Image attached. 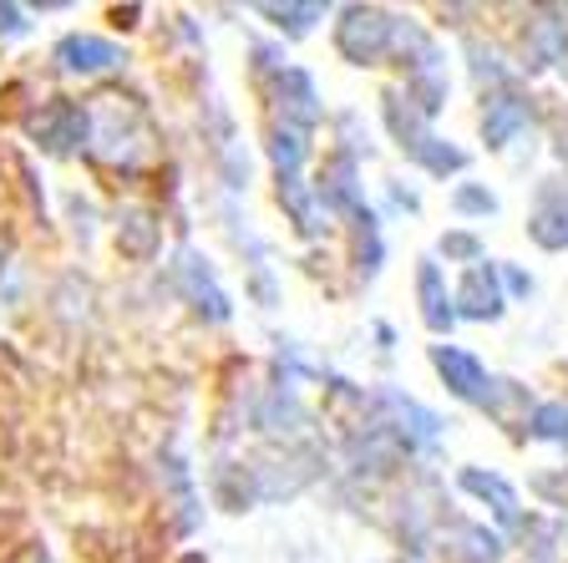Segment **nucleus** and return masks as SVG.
Wrapping results in <instances>:
<instances>
[{
  "mask_svg": "<svg viewBox=\"0 0 568 563\" xmlns=\"http://www.w3.org/2000/svg\"><path fill=\"white\" fill-rule=\"evenodd\" d=\"M523 118H528V112H523V102H513V97L493 102V112H487V122H483L487 142H493V148H503V142H508L513 132H518V122H523Z\"/></svg>",
  "mask_w": 568,
  "mask_h": 563,
  "instance_id": "obj_10",
  "label": "nucleus"
},
{
  "mask_svg": "<svg viewBox=\"0 0 568 563\" xmlns=\"http://www.w3.org/2000/svg\"><path fill=\"white\" fill-rule=\"evenodd\" d=\"M31 128H36V138L47 142L51 153H67V148H77V142L87 138V112L82 107H71V102H57V107H47Z\"/></svg>",
  "mask_w": 568,
  "mask_h": 563,
  "instance_id": "obj_2",
  "label": "nucleus"
},
{
  "mask_svg": "<svg viewBox=\"0 0 568 563\" xmlns=\"http://www.w3.org/2000/svg\"><path fill=\"white\" fill-rule=\"evenodd\" d=\"M0 31H21V11L16 6H0Z\"/></svg>",
  "mask_w": 568,
  "mask_h": 563,
  "instance_id": "obj_18",
  "label": "nucleus"
},
{
  "mask_svg": "<svg viewBox=\"0 0 568 563\" xmlns=\"http://www.w3.org/2000/svg\"><path fill=\"white\" fill-rule=\"evenodd\" d=\"M412 153L422 158V163L432 168V173H452V168H462V163H467V158H462L457 148H437V138H422V142H416V148H412Z\"/></svg>",
  "mask_w": 568,
  "mask_h": 563,
  "instance_id": "obj_11",
  "label": "nucleus"
},
{
  "mask_svg": "<svg viewBox=\"0 0 568 563\" xmlns=\"http://www.w3.org/2000/svg\"><path fill=\"white\" fill-rule=\"evenodd\" d=\"M442 553H447V563H497L503 559V543L487 529H462Z\"/></svg>",
  "mask_w": 568,
  "mask_h": 563,
  "instance_id": "obj_8",
  "label": "nucleus"
},
{
  "mask_svg": "<svg viewBox=\"0 0 568 563\" xmlns=\"http://www.w3.org/2000/svg\"><path fill=\"white\" fill-rule=\"evenodd\" d=\"M264 16H274V21L290 26V31H305V26L320 16V6H264Z\"/></svg>",
  "mask_w": 568,
  "mask_h": 563,
  "instance_id": "obj_14",
  "label": "nucleus"
},
{
  "mask_svg": "<svg viewBox=\"0 0 568 563\" xmlns=\"http://www.w3.org/2000/svg\"><path fill=\"white\" fill-rule=\"evenodd\" d=\"M300 158H305V148H300V138H295V132H280V138H274V163H280L284 173H295V168H300Z\"/></svg>",
  "mask_w": 568,
  "mask_h": 563,
  "instance_id": "obj_15",
  "label": "nucleus"
},
{
  "mask_svg": "<svg viewBox=\"0 0 568 563\" xmlns=\"http://www.w3.org/2000/svg\"><path fill=\"white\" fill-rule=\"evenodd\" d=\"M457 203L462 209H473V213H493V193H477V188H462Z\"/></svg>",
  "mask_w": 568,
  "mask_h": 563,
  "instance_id": "obj_16",
  "label": "nucleus"
},
{
  "mask_svg": "<svg viewBox=\"0 0 568 563\" xmlns=\"http://www.w3.org/2000/svg\"><path fill=\"white\" fill-rule=\"evenodd\" d=\"M341 51L351 61H376L381 51H386V41H390V16H381V11H345V21H341Z\"/></svg>",
  "mask_w": 568,
  "mask_h": 563,
  "instance_id": "obj_1",
  "label": "nucleus"
},
{
  "mask_svg": "<svg viewBox=\"0 0 568 563\" xmlns=\"http://www.w3.org/2000/svg\"><path fill=\"white\" fill-rule=\"evenodd\" d=\"M122 249H128V254H148V249H153V223H148V213H132V223H122Z\"/></svg>",
  "mask_w": 568,
  "mask_h": 563,
  "instance_id": "obj_12",
  "label": "nucleus"
},
{
  "mask_svg": "<svg viewBox=\"0 0 568 563\" xmlns=\"http://www.w3.org/2000/svg\"><path fill=\"white\" fill-rule=\"evenodd\" d=\"M532 432L538 436H568V406H538V416H532Z\"/></svg>",
  "mask_w": 568,
  "mask_h": 563,
  "instance_id": "obj_13",
  "label": "nucleus"
},
{
  "mask_svg": "<svg viewBox=\"0 0 568 563\" xmlns=\"http://www.w3.org/2000/svg\"><path fill=\"white\" fill-rule=\"evenodd\" d=\"M437 371H442V381H447L457 396H467V401H483L487 396V375H483V365L473 361L467 351H452V345H437Z\"/></svg>",
  "mask_w": 568,
  "mask_h": 563,
  "instance_id": "obj_3",
  "label": "nucleus"
},
{
  "mask_svg": "<svg viewBox=\"0 0 568 563\" xmlns=\"http://www.w3.org/2000/svg\"><path fill=\"white\" fill-rule=\"evenodd\" d=\"M457 305H462V315H473V320H493L497 310V284H493V270H483L477 264L467 280H462V294H457Z\"/></svg>",
  "mask_w": 568,
  "mask_h": 563,
  "instance_id": "obj_6",
  "label": "nucleus"
},
{
  "mask_svg": "<svg viewBox=\"0 0 568 563\" xmlns=\"http://www.w3.org/2000/svg\"><path fill=\"white\" fill-rule=\"evenodd\" d=\"M447 254H477V239L452 234V239H447Z\"/></svg>",
  "mask_w": 568,
  "mask_h": 563,
  "instance_id": "obj_17",
  "label": "nucleus"
},
{
  "mask_svg": "<svg viewBox=\"0 0 568 563\" xmlns=\"http://www.w3.org/2000/svg\"><path fill=\"white\" fill-rule=\"evenodd\" d=\"M462 487L477 497H487V503L497 507V517L503 523H518V493H513L503 477H493V472H462Z\"/></svg>",
  "mask_w": 568,
  "mask_h": 563,
  "instance_id": "obj_7",
  "label": "nucleus"
},
{
  "mask_svg": "<svg viewBox=\"0 0 568 563\" xmlns=\"http://www.w3.org/2000/svg\"><path fill=\"white\" fill-rule=\"evenodd\" d=\"M528 234L544 249L568 244V193H544V203H538V213H532V223H528Z\"/></svg>",
  "mask_w": 568,
  "mask_h": 563,
  "instance_id": "obj_5",
  "label": "nucleus"
},
{
  "mask_svg": "<svg viewBox=\"0 0 568 563\" xmlns=\"http://www.w3.org/2000/svg\"><path fill=\"white\" fill-rule=\"evenodd\" d=\"M57 57L67 71H102V67H112V61H122L118 47L102 41V36H67L57 47Z\"/></svg>",
  "mask_w": 568,
  "mask_h": 563,
  "instance_id": "obj_4",
  "label": "nucleus"
},
{
  "mask_svg": "<svg viewBox=\"0 0 568 563\" xmlns=\"http://www.w3.org/2000/svg\"><path fill=\"white\" fill-rule=\"evenodd\" d=\"M422 305H426V325H432V330H447L452 325V305H447V294H442L437 264H422Z\"/></svg>",
  "mask_w": 568,
  "mask_h": 563,
  "instance_id": "obj_9",
  "label": "nucleus"
}]
</instances>
